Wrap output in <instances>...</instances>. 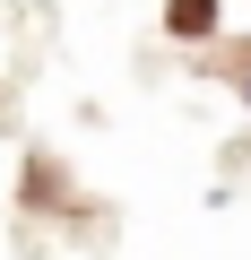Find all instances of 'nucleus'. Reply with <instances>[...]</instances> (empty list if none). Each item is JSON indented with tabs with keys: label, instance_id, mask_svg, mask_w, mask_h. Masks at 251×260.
<instances>
[{
	"label": "nucleus",
	"instance_id": "1",
	"mask_svg": "<svg viewBox=\"0 0 251 260\" xmlns=\"http://www.w3.org/2000/svg\"><path fill=\"white\" fill-rule=\"evenodd\" d=\"M165 26H173V35H191V44H199V35H217V0H165Z\"/></svg>",
	"mask_w": 251,
	"mask_h": 260
},
{
	"label": "nucleus",
	"instance_id": "2",
	"mask_svg": "<svg viewBox=\"0 0 251 260\" xmlns=\"http://www.w3.org/2000/svg\"><path fill=\"white\" fill-rule=\"evenodd\" d=\"M234 87H242V104H251V52H242V70H234Z\"/></svg>",
	"mask_w": 251,
	"mask_h": 260
}]
</instances>
